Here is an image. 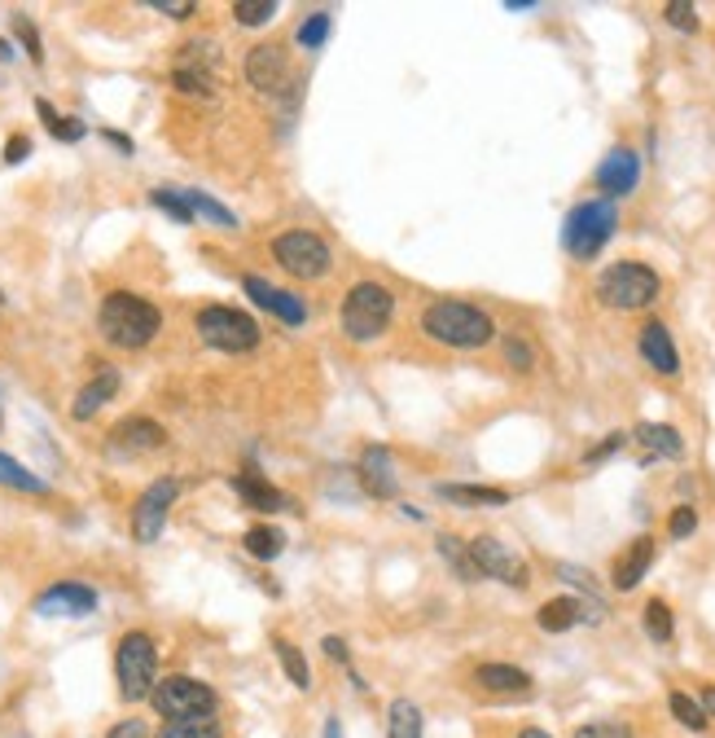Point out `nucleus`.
<instances>
[{"mask_svg": "<svg viewBox=\"0 0 715 738\" xmlns=\"http://www.w3.org/2000/svg\"><path fill=\"white\" fill-rule=\"evenodd\" d=\"M592 295H598L606 308H615V312H641L663 295V277L641 260H619V264L602 268Z\"/></svg>", "mask_w": 715, "mask_h": 738, "instance_id": "423d86ee", "label": "nucleus"}, {"mask_svg": "<svg viewBox=\"0 0 715 738\" xmlns=\"http://www.w3.org/2000/svg\"><path fill=\"white\" fill-rule=\"evenodd\" d=\"M150 703H154V712H159L163 721L215 716V708H219L215 690H211L206 681H198V677H185V673H176V677H163V681H154V690H150Z\"/></svg>", "mask_w": 715, "mask_h": 738, "instance_id": "1a4fd4ad", "label": "nucleus"}, {"mask_svg": "<svg viewBox=\"0 0 715 738\" xmlns=\"http://www.w3.org/2000/svg\"><path fill=\"white\" fill-rule=\"evenodd\" d=\"M242 290L264 308V312H273L277 322H286V326H303L308 322V303L299 299V295H290V290H281V286H273V282H264V277H242Z\"/></svg>", "mask_w": 715, "mask_h": 738, "instance_id": "f3484780", "label": "nucleus"}, {"mask_svg": "<svg viewBox=\"0 0 715 738\" xmlns=\"http://www.w3.org/2000/svg\"><path fill=\"white\" fill-rule=\"evenodd\" d=\"M233 18L242 23V27H268L277 18V0H237Z\"/></svg>", "mask_w": 715, "mask_h": 738, "instance_id": "e433bc0d", "label": "nucleus"}, {"mask_svg": "<svg viewBox=\"0 0 715 738\" xmlns=\"http://www.w3.org/2000/svg\"><path fill=\"white\" fill-rule=\"evenodd\" d=\"M469 563H474V572H479V576L505 580V585H514V589H527V585H531L527 559L514 554V550H510L505 541H497V537H474V541H469Z\"/></svg>", "mask_w": 715, "mask_h": 738, "instance_id": "9b49d317", "label": "nucleus"}, {"mask_svg": "<svg viewBox=\"0 0 715 738\" xmlns=\"http://www.w3.org/2000/svg\"><path fill=\"white\" fill-rule=\"evenodd\" d=\"M10 58H14V45H10L5 36H0V62H10Z\"/></svg>", "mask_w": 715, "mask_h": 738, "instance_id": "5fc2aeb1", "label": "nucleus"}, {"mask_svg": "<svg viewBox=\"0 0 715 738\" xmlns=\"http://www.w3.org/2000/svg\"><path fill=\"white\" fill-rule=\"evenodd\" d=\"M114 681H118V699L124 703H141L150 699L154 681H159V647L146 628H128L114 647Z\"/></svg>", "mask_w": 715, "mask_h": 738, "instance_id": "20e7f679", "label": "nucleus"}, {"mask_svg": "<svg viewBox=\"0 0 715 738\" xmlns=\"http://www.w3.org/2000/svg\"><path fill=\"white\" fill-rule=\"evenodd\" d=\"M36 115L45 120V128H49V133H53L62 146H75V141H84V137H88L84 120H75V115H58L45 97H36Z\"/></svg>", "mask_w": 715, "mask_h": 738, "instance_id": "bb28decb", "label": "nucleus"}, {"mask_svg": "<svg viewBox=\"0 0 715 738\" xmlns=\"http://www.w3.org/2000/svg\"><path fill=\"white\" fill-rule=\"evenodd\" d=\"M619 229V207L611 198H588L579 207H570V216L562 225V247L575 260H598L606 251V242Z\"/></svg>", "mask_w": 715, "mask_h": 738, "instance_id": "39448f33", "label": "nucleus"}, {"mask_svg": "<svg viewBox=\"0 0 715 738\" xmlns=\"http://www.w3.org/2000/svg\"><path fill=\"white\" fill-rule=\"evenodd\" d=\"M667 708H672V716H676L685 729H706V712H702V703H698V699H689L685 690H672V695H667Z\"/></svg>", "mask_w": 715, "mask_h": 738, "instance_id": "4c0bfd02", "label": "nucleus"}, {"mask_svg": "<svg viewBox=\"0 0 715 738\" xmlns=\"http://www.w3.org/2000/svg\"><path fill=\"white\" fill-rule=\"evenodd\" d=\"M637 348H641V357H645V365H650L654 374H663V378H676V374H680V352H676L672 330H667L663 322H645L641 335H637Z\"/></svg>", "mask_w": 715, "mask_h": 738, "instance_id": "aec40b11", "label": "nucleus"}, {"mask_svg": "<svg viewBox=\"0 0 715 738\" xmlns=\"http://www.w3.org/2000/svg\"><path fill=\"white\" fill-rule=\"evenodd\" d=\"M97 330L118 352H141L159 339L163 312H159V303H150L137 290H110L97 308Z\"/></svg>", "mask_w": 715, "mask_h": 738, "instance_id": "f257e3e1", "label": "nucleus"}, {"mask_svg": "<svg viewBox=\"0 0 715 738\" xmlns=\"http://www.w3.org/2000/svg\"><path fill=\"white\" fill-rule=\"evenodd\" d=\"M0 422H5V409H0Z\"/></svg>", "mask_w": 715, "mask_h": 738, "instance_id": "bf43d9fd", "label": "nucleus"}, {"mask_svg": "<svg viewBox=\"0 0 715 738\" xmlns=\"http://www.w3.org/2000/svg\"><path fill=\"white\" fill-rule=\"evenodd\" d=\"M325 655H329V660H338V664H347V647H342V638H325Z\"/></svg>", "mask_w": 715, "mask_h": 738, "instance_id": "603ef678", "label": "nucleus"}, {"mask_svg": "<svg viewBox=\"0 0 715 738\" xmlns=\"http://www.w3.org/2000/svg\"><path fill=\"white\" fill-rule=\"evenodd\" d=\"M0 484L14 488V492H32V497H45V492H49V484H45L40 475H32L23 462H14L10 453H0Z\"/></svg>", "mask_w": 715, "mask_h": 738, "instance_id": "c756f323", "label": "nucleus"}, {"mask_svg": "<svg viewBox=\"0 0 715 738\" xmlns=\"http://www.w3.org/2000/svg\"><path fill=\"white\" fill-rule=\"evenodd\" d=\"M579 620H588V624H602L606 620V602L602 598H549L540 611H536V624L544 628V633H566V628H575Z\"/></svg>", "mask_w": 715, "mask_h": 738, "instance_id": "2eb2a0df", "label": "nucleus"}, {"mask_svg": "<svg viewBox=\"0 0 715 738\" xmlns=\"http://www.w3.org/2000/svg\"><path fill=\"white\" fill-rule=\"evenodd\" d=\"M693 527H698V510H693V505H676L672 518H667V533H672L676 541H685V537H693Z\"/></svg>", "mask_w": 715, "mask_h": 738, "instance_id": "c03bdc74", "label": "nucleus"}, {"mask_svg": "<svg viewBox=\"0 0 715 738\" xmlns=\"http://www.w3.org/2000/svg\"><path fill=\"white\" fill-rule=\"evenodd\" d=\"M163 445H167V431L159 427L154 417H141V413L114 422V431H110V449L114 453H154Z\"/></svg>", "mask_w": 715, "mask_h": 738, "instance_id": "6ab92c4d", "label": "nucleus"}, {"mask_svg": "<svg viewBox=\"0 0 715 738\" xmlns=\"http://www.w3.org/2000/svg\"><path fill=\"white\" fill-rule=\"evenodd\" d=\"M215 45H185L176 66H172V88L185 92V97H202L211 101L215 97Z\"/></svg>", "mask_w": 715, "mask_h": 738, "instance_id": "f8f14e48", "label": "nucleus"}, {"mask_svg": "<svg viewBox=\"0 0 715 738\" xmlns=\"http://www.w3.org/2000/svg\"><path fill=\"white\" fill-rule=\"evenodd\" d=\"M242 546H247V554H251V559L273 563V559H281V550H286V533H281L277 523H255V527H247Z\"/></svg>", "mask_w": 715, "mask_h": 738, "instance_id": "a878e982", "label": "nucleus"}, {"mask_svg": "<svg viewBox=\"0 0 715 738\" xmlns=\"http://www.w3.org/2000/svg\"><path fill=\"white\" fill-rule=\"evenodd\" d=\"M185 193V202H189V211H193V221H211V225H219V229H237V216L224 207V202H215L211 193H198V189H180Z\"/></svg>", "mask_w": 715, "mask_h": 738, "instance_id": "c85d7f7f", "label": "nucleus"}, {"mask_svg": "<svg viewBox=\"0 0 715 738\" xmlns=\"http://www.w3.org/2000/svg\"><path fill=\"white\" fill-rule=\"evenodd\" d=\"M422 335L439 348L452 352H479L497 339V322L479 308V303H465V299H435L422 312Z\"/></svg>", "mask_w": 715, "mask_h": 738, "instance_id": "f03ea898", "label": "nucleus"}, {"mask_svg": "<svg viewBox=\"0 0 715 738\" xmlns=\"http://www.w3.org/2000/svg\"><path fill=\"white\" fill-rule=\"evenodd\" d=\"M118 387H124V374H118L114 365H97V374L79 387V396H75V404H71V417H75V422H88L101 404H110V400L118 396Z\"/></svg>", "mask_w": 715, "mask_h": 738, "instance_id": "412c9836", "label": "nucleus"}, {"mask_svg": "<svg viewBox=\"0 0 715 738\" xmlns=\"http://www.w3.org/2000/svg\"><path fill=\"white\" fill-rule=\"evenodd\" d=\"M176 497H180V479H176V475L154 479V484L137 497V505H133V541H137V546H154V541L163 537L167 510L176 505Z\"/></svg>", "mask_w": 715, "mask_h": 738, "instance_id": "9d476101", "label": "nucleus"}, {"mask_svg": "<svg viewBox=\"0 0 715 738\" xmlns=\"http://www.w3.org/2000/svg\"><path fill=\"white\" fill-rule=\"evenodd\" d=\"M361 484H365V492L374 497V501H391V497H400V475H396V462H391V449L387 445H365V453H361Z\"/></svg>", "mask_w": 715, "mask_h": 738, "instance_id": "a211bd4d", "label": "nucleus"}, {"mask_svg": "<svg viewBox=\"0 0 715 738\" xmlns=\"http://www.w3.org/2000/svg\"><path fill=\"white\" fill-rule=\"evenodd\" d=\"M150 10H154V14H167V18H176V23H185V18L198 14L193 0H150Z\"/></svg>", "mask_w": 715, "mask_h": 738, "instance_id": "49530a36", "label": "nucleus"}, {"mask_svg": "<svg viewBox=\"0 0 715 738\" xmlns=\"http://www.w3.org/2000/svg\"><path fill=\"white\" fill-rule=\"evenodd\" d=\"M105 738H150V725L141 716H128V721H114L105 729Z\"/></svg>", "mask_w": 715, "mask_h": 738, "instance_id": "de8ad7c7", "label": "nucleus"}, {"mask_svg": "<svg viewBox=\"0 0 715 738\" xmlns=\"http://www.w3.org/2000/svg\"><path fill=\"white\" fill-rule=\"evenodd\" d=\"M36 615H49V620H79V615H92L97 611V589L84 585V580H58L49 585L36 602H32Z\"/></svg>", "mask_w": 715, "mask_h": 738, "instance_id": "4468645a", "label": "nucleus"}, {"mask_svg": "<svg viewBox=\"0 0 715 738\" xmlns=\"http://www.w3.org/2000/svg\"><path fill=\"white\" fill-rule=\"evenodd\" d=\"M624 445H628V436H624V431H615V436H606V440H602L598 449H588V453H584V466H598V462H606V458H615V453H619Z\"/></svg>", "mask_w": 715, "mask_h": 738, "instance_id": "a18cd8bd", "label": "nucleus"}, {"mask_svg": "<svg viewBox=\"0 0 715 738\" xmlns=\"http://www.w3.org/2000/svg\"><path fill=\"white\" fill-rule=\"evenodd\" d=\"M0 308H5V290H0Z\"/></svg>", "mask_w": 715, "mask_h": 738, "instance_id": "13d9d810", "label": "nucleus"}, {"mask_svg": "<svg viewBox=\"0 0 715 738\" xmlns=\"http://www.w3.org/2000/svg\"><path fill=\"white\" fill-rule=\"evenodd\" d=\"M650 563H654V541H650V537H637V541L628 546V554L615 563V589H619V593L637 589V585L645 580Z\"/></svg>", "mask_w": 715, "mask_h": 738, "instance_id": "b1692460", "label": "nucleus"}, {"mask_svg": "<svg viewBox=\"0 0 715 738\" xmlns=\"http://www.w3.org/2000/svg\"><path fill=\"white\" fill-rule=\"evenodd\" d=\"M518 738H549V734H544V729H523Z\"/></svg>", "mask_w": 715, "mask_h": 738, "instance_id": "4d7b16f0", "label": "nucleus"}, {"mask_svg": "<svg viewBox=\"0 0 715 738\" xmlns=\"http://www.w3.org/2000/svg\"><path fill=\"white\" fill-rule=\"evenodd\" d=\"M329 27H334V14H329V10L308 14V18L299 23V45H303V49H321V45L329 40Z\"/></svg>", "mask_w": 715, "mask_h": 738, "instance_id": "58836bf2", "label": "nucleus"}, {"mask_svg": "<svg viewBox=\"0 0 715 738\" xmlns=\"http://www.w3.org/2000/svg\"><path fill=\"white\" fill-rule=\"evenodd\" d=\"M632 440H637L650 458H672V462H680V458H685V440H680V431H676V427H667V422H637Z\"/></svg>", "mask_w": 715, "mask_h": 738, "instance_id": "4be33fe9", "label": "nucleus"}, {"mask_svg": "<svg viewBox=\"0 0 715 738\" xmlns=\"http://www.w3.org/2000/svg\"><path fill=\"white\" fill-rule=\"evenodd\" d=\"M570 738H632V725H624V721H588Z\"/></svg>", "mask_w": 715, "mask_h": 738, "instance_id": "37998d69", "label": "nucleus"}, {"mask_svg": "<svg viewBox=\"0 0 715 738\" xmlns=\"http://www.w3.org/2000/svg\"><path fill=\"white\" fill-rule=\"evenodd\" d=\"M32 154V137H23V133H14L10 141H5V163H23Z\"/></svg>", "mask_w": 715, "mask_h": 738, "instance_id": "8fccbe9b", "label": "nucleus"}, {"mask_svg": "<svg viewBox=\"0 0 715 738\" xmlns=\"http://www.w3.org/2000/svg\"><path fill=\"white\" fill-rule=\"evenodd\" d=\"M663 18H667V27L685 32V36L698 32V10L689 5V0H667V5H663Z\"/></svg>", "mask_w": 715, "mask_h": 738, "instance_id": "a19ab883", "label": "nucleus"}, {"mask_svg": "<svg viewBox=\"0 0 715 738\" xmlns=\"http://www.w3.org/2000/svg\"><path fill=\"white\" fill-rule=\"evenodd\" d=\"M247 84L264 97L290 92V53L281 45H255L247 53Z\"/></svg>", "mask_w": 715, "mask_h": 738, "instance_id": "ddd939ff", "label": "nucleus"}, {"mask_svg": "<svg viewBox=\"0 0 715 738\" xmlns=\"http://www.w3.org/2000/svg\"><path fill=\"white\" fill-rule=\"evenodd\" d=\"M150 202L163 211V216H172L176 225H193V211H189V202H185V193L180 189H150Z\"/></svg>", "mask_w": 715, "mask_h": 738, "instance_id": "c9c22d12", "label": "nucleus"}, {"mask_svg": "<svg viewBox=\"0 0 715 738\" xmlns=\"http://www.w3.org/2000/svg\"><path fill=\"white\" fill-rule=\"evenodd\" d=\"M645 633H650L654 642H672L676 620H672V606H667L663 598H650V602H645Z\"/></svg>", "mask_w": 715, "mask_h": 738, "instance_id": "f704fd0d", "label": "nucleus"}, {"mask_svg": "<svg viewBox=\"0 0 715 738\" xmlns=\"http://www.w3.org/2000/svg\"><path fill=\"white\" fill-rule=\"evenodd\" d=\"M443 501H461V505H505L510 492L505 488H479V484H439Z\"/></svg>", "mask_w": 715, "mask_h": 738, "instance_id": "cd10ccee", "label": "nucleus"}, {"mask_svg": "<svg viewBox=\"0 0 715 738\" xmlns=\"http://www.w3.org/2000/svg\"><path fill=\"white\" fill-rule=\"evenodd\" d=\"M505 365L518 374L536 370V348L527 343V335H505Z\"/></svg>", "mask_w": 715, "mask_h": 738, "instance_id": "ea45409f", "label": "nucleus"}, {"mask_svg": "<svg viewBox=\"0 0 715 738\" xmlns=\"http://www.w3.org/2000/svg\"><path fill=\"white\" fill-rule=\"evenodd\" d=\"M698 703H702V712H706V716H715V686H706Z\"/></svg>", "mask_w": 715, "mask_h": 738, "instance_id": "864d4df0", "label": "nucleus"}, {"mask_svg": "<svg viewBox=\"0 0 715 738\" xmlns=\"http://www.w3.org/2000/svg\"><path fill=\"white\" fill-rule=\"evenodd\" d=\"M14 36L23 40L27 58H32L36 66H45V45H40V32H36V23H32L27 14H14Z\"/></svg>", "mask_w": 715, "mask_h": 738, "instance_id": "79ce46f5", "label": "nucleus"}, {"mask_svg": "<svg viewBox=\"0 0 715 738\" xmlns=\"http://www.w3.org/2000/svg\"><path fill=\"white\" fill-rule=\"evenodd\" d=\"M325 738H342V729H338V721H329V725H325Z\"/></svg>", "mask_w": 715, "mask_h": 738, "instance_id": "6e6d98bb", "label": "nucleus"}, {"mask_svg": "<svg viewBox=\"0 0 715 738\" xmlns=\"http://www.w3.org/2000/svg\"><path fill=\"white\" fill-rule=\"evenodd\" d=\"M273 260H277L290 277H299V282H321V277H329V268H334L329 242H325L321 234H312V229H286V234H277V238H273Z\"/></svg>", "mask_w": 715, "mask_h": 738, "instance_id": "6e6552de", "label": "nucleus"}, {"mask_svg": "<svg viewBox=\"0 0 715 738\" xmlns=\"http://www.w3.org/2000/svg\"><path fill=\"white\" fill-rule=\"evenodd\" d=\"M387 738H422V708L409 699H396L387 712Z\"/></svg>", "mask_w": 715, "mask_h": 738, "instance_id": "7c9ffc66", "label": "nucleus"}, {"mask_svg": "<svg viewBox=\"0 0 715 738\" xmlns=\"http://www.w3.org/2000/svg\"><path fill=\"white\" fill-rule=\"evenodd\" d=\"M193 330L206 348L215 352H228V357H242V352H255L260 348V326L255 316L242 312V308H228V303H206L198 316H193Z\"/></svg>", "mask_w": 715, "mask_h": 738, "instance_id": "0eeeda50", "label": "nucleus"}, {"mask_svg": "<svg viewBox=\"0 0 715 738\" xmlns=\"http://www.w3.org/2000/svg\"><path fill=\"white\" fill-rule=\"evenodd\" d=\"M592 180H598V189H602L611 202H615V198H624V193H632V189L641 185V154H637V150H628V146H615V150L598 163Z\"/></svg>", "mask_w": 715, "mask_h": 738, "instance_id": "dca6fc26", "label": "nucleus"}, {"mask_svg": "<svg viewBox=\"0 0 715 738\" xmlns=\"http://www.w3.org/2000/svg\"><path fill=\"white\" fill-rule=\"evenodd\" d=\"M228 484H233V492L242 497L251 510H286L290 505V497L281 488H273L264 475H233Z\"/></svg>", "mask_w": 715, "mask_h": 738, "instance_id": "393cba45", "label": "nucleus"}, {"mask_svg": "<svg viewBox=\"0 0 715 738\" xmlns=\"http://www.w3.org/2000/svg\"><path fill=\"white\" fill-rule=\"evenodd\" d=\"M439 559L461 576V580H479V572H474V563H469V546L461 541V537H452V533H439Z\"/></svg>", "mask_w": 715, "mask_h": 738, "instance_id": "473e14b6", "label": "nucleus"}, {"mask_svg": "<svg viewBox=\"0 0 715 738\" xmlns=\"http://www.w3.org/2000/svg\"><path fill=\"white\" fill-rule=\"evenodd\" d=\"M474 686H484L492 695H527L531 690V673H523L514 664H479V668H474Z\"/></svg>", "mask_w": 715, "mask_h": 738, "instance_id": "5701e85b", "label": "nucleus"}, {"mask_svg": "<svg viewBox=\"0 0 715 738\" xmlns=\"http://www.w3.org/2000/svg\"><path fill=\"white\" fill-rule=\"evenodd\" d=\"M396 322V295L382 282H355L342 299V335L351 343H374Z\"/></svg>", "mask_w": 715, "mask_h": 738, "instance_id": "7ed1b4c3", "label": "nucleus"}, {"mask_svg": "<svg viewBox=\"0 0 715 738\" xmlns=\"http://www.w3.org/2000/svg\"><path fill=\"white\" fill-rule=\"evenodd\" d=\"M557 576H566L575 589H584L588 598H598V585H592V576L588 572H579V567H570V563H557Z\"/></svg>", "mask_w": 715, "mask_h": 738, "instance_id": "09e8293b", "label": "nucleus"}, {"mask_svg": "<svg viewBox=\"0 0 715 738\" xmlns=\"http://www.w3.org/2000/svg\"><path fill=\"white\" fill-rule=\"evenodd\" d=\"M101 137L114 146V150H124V154H133L137 146H133V137H124V133H114V128H101Z\"/></svg>", "mask_w": 715, "mask_h": 738, "instance_id": "3c124183", "label": "nucleus"}, {"mask_svg": "<svg viewBox=\"0 0 715 738\" xmlns=\"http://www.w3.org/2000/svg\"><path fill=\"white\" fill-rule=\"evenodd\" d=\"M273 651H277V660H281V668H286V677H290V686H299V690H308V686H312V668H308V660H303V651H299L294 642H286V638H273Z\"/></svg>", "mask_w": 715, "mask_h": 738, "instance_id": "72a5a7b5", "label": "nucleus"}, {"mask_svg": "<svg viewBox=\"0 0 715 738\" xmlns=\"http://www.w3.org/2000/svg\"><path fill=\"white\" fill-rule=\"evenodd\" d=\"M154 738H224L219 716H189V721H167Z\"/></svg>", "mask_w": 715, "mask_h": 738, "instance_id": "2f4dec72", "label": "nucleus"}]
</instances>
